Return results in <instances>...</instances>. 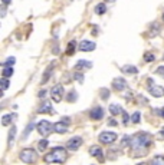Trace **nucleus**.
<instances>
[{
  "label": "nucleus",
  "instance_id": "nucleus-27",
  "mask_svg": "<svg viewBox=\"0 0 164 165\" xmlns=\"http://www.w3.org/2000/svg\"><path fill=\"white\" fill-rule=\"evenodd\" d=\"M15 136H16V126H13L12 131L9 132V145H12L13 139H15Z\"/></svg>",
  "mask_w": 164,
  "mask_h": 165
},
{
  "label": "nucleus",
  "instance_id": "nucleus-23",
  "mask_svg": "<svg viewBox=\"0 0 164 165\" xmlns=\"http://www.w3.org/2000/svg\"><path fill=\"white\" fill-rule=\"evenodd\" d=\"M2 73H3L4 78H10V76L13 75L12 66H4V68H3V72H2Z\"/></svg>",
  "mask_w": 164,
  "mask_h": 165
},
{
  "label": "nucleus",
  "instance_id": "nucleus-9",
  "mask_svg": "<svg viewBox=\"0 0 164 165\" xmlns=\"http://www.w3.org/2000/svg\"><path fill=\"white\" fill-rule=\"evenodd\" d=\"M112 88L115 89V91H122V89H125V88H127L125 79H122V78H115V79L112 80Z\"/></svg>",
  "mask_w": 164,
  "mask_h": 165
},
{
  "label": "nucleus",
  "instance_id": "nucleus-44",
  "mask_svg": "<svg viewBox=\"0 0 164 165\" xmlns=\"http://www.w3.org/2000/svg\"><path fill=\"white\" fill-rule=\"evenodd\" d=\"M108 2H109V0H108Z\"/></svg>",
  "mask_w": 164,
  "mask_h": 165
},
{
  "label": "nucleus",
  "instance_id": "nucleus-35",
  "mask_svg": "<svg viewBox=\"0 0 164 165\" xmlns=\"http://www.w3.org/2000/svg\"><path fill=\"white\" fill-rule=\"evenodd\" d=\"M122 115H124V125H127L128 122H130L131 118H130V115H128L127 112H124V111H122Z\"/></svg>",
  "mask_w": 164,
  "mask_h": 165
},
{
  "label": "nucleus",
  "instance_id": "nucleus-36",
  "mask_svg": "<svg viewBox=\"0 0 164 165\" xmlns=\"http://www.w3.org/2000/svg\"><path fill=\"white\" fill-rule=\"evenodd\" d=\"M157 138H158V139H164V126L161 128V131L158 132V135H157Z\"/></svg>",
  "mask_w": 164,
  "mask_h": 165
},
{
  "label": "nucleus",
  "instance_id": "nucleus-42",
  "mask_svg": "<svg viewBox=\"0 0 164 165\" xmlns=\"http://www.w3.org/2000/svg\"><path fill=\"white\" fill-rule=\"evenodd\" d=\"M163 19H164V14H163Z\"/></svg>",
  "mask_w": 164,
  "mask_h": 165
},
{
  "label": "nucleus",
  "instance_id": "nucleus-13",
  "mask_svg": "<svg viewBox=\"0 0 164 165\" xmlns=\"http://www.w3.org/2000/svg\"><path fill=\"white\" fill-rule=\"evenodd\" d=\"M39 113H52V105L49 101H46V102H42L40 103V106H39L38 109Z\"/></svg>",
  "mask_w": 164,
  "mask_h": 165
},
{
  "label": "nucleus",
  "instance_id": "nucleus-40",
  "mask_svg": "<svg viewBox=\"0 0 164 165\" xmlns=\"http://www.w3.org/2000/svg\"><path fill=\"white\" fill-rule=\"evenodd\" d=\"M2 2H3V4H9L10 2H12V0H2Z\"/></svg>",
  "mask_w": 164,
  "mask_h": 165
},
{
  "label": "nucleus",
  "instance_id": "nucleus-22",
  "mask_svg": "<svg viewBox=\"0 0 164 165\" xmlns=\"http://www.w3.org/2000/svg\"><path fill=\"white\" fill-rule=\"evenodd\" d=\"M151 164L153 165H164V157H161V155H157V157H154L151 159Z\"/></svg>",
  "mask_w": 164,
  "mask_h": 165
},
{
  "label": "nucleus",
  "instance_id": "nucleus-11",
  "mask_svg": "<svg viewBox=\"0 0 164 165\" xmlns=\"http://www.w3.org/2000/svg\"><path fill=\"white\" fill-rule=\"evenodd\" d=\"M68 125L65 121H59V122H56V124L53 125V131L58 132V134H65V132L68 131Z\"/></svg>",
  "mask_w": 164,
  "mask_h": 165
},
{
  "label": "nucleus",
  "instance_id": "nucleus-20",
  "mask_svg": "<svg viewBox=\"0 0 164 165\" xmlns=\"http://www.w3.org/2000/svg\"><path fill=\"white\" fill-rule=\"evenodd\" d=\"M107 12V6L104 3H99L97 4V7H95V13L97 14H104V13Z\"/></svg>",
  "mask_w": 164,
  "mask_h": 165
},
{
  "label": "nucleus",
  "instance_id": "nucleus-26",
  "mask_svg": "<svg viewBox=\"0 0 164 165\" xmlns=\"http://www.w3.org/2000/svg\"><path fill=\"white\" fill-rule=\"evenodd\" d=\"M131 139H132V136H124L121 142V146H131Z\"/></svg>",
  "mask_w": 164,
  "mask_h": 165
},
{
  "label": "nucleus",
  "instance_id": "nucleus-5",
  "mask_svg": "<svg viewBox=\"0 0 164 165\" xmlns=\"http://www.w3.org/2000/svg\"><path fill=\"white\" fill-rule=\"evenodd\" d=\"M148 92L151 93V96H156V98L164 96V88L154 85L153 79H148Z\"/></svg>",
  "mask_w": 164,
  "mask_h": 165
},
{
  "label": "nucleus",
  "instance_id": "nucleus-19",
  "mask_svg": "<svg viewBox=\"0 0 164 165\" xmlns=\"http://www.w3.org/2000/svg\"><path fill=\"white\" fill-rule=\"evenodd\" d=\"M75 46H76V42H75V40H71V42H69V43H68L66 53L69 55V56H72V55L75 53Z\"/></svg>",
  "mask_w": 164,
  "mask_h": 165
},
{
  "label": "nucleus",
  "instance_id": "nucleus-30",
  "mask_svg": "<svg viewBox=\"0 0 164 165\" xmlns=\"http://www.w3.org/2000/svg\"><path fill=\"white\" fill-rule=\"evenodd\" d=\"M15 62H16V59H15V58H9L7 60H6V62H3L2 65H3V68H4V66H13V65H15Z\"/></svg>",
  "mask_w": 164,
  "mask_h": 165
},
{
  "label": "nucleus",
  "instance_id": "nucleus-28",
  "mask_svg": "<svg viewBox=\"0 0 164 165\" xmlns=\"http://www.w3.org/2000/svg\"><path fill=\"white\" fill-rule=\"evenodd\" d=\"M140 118H141L140 112H134V113H132V116H131V122H134V124H138L140 121H141Z\"/></svg>",
  "mask_w": 164,
  "mask_h": 165
},
{
  "label": "nucleus",
  "instance_id": "nucleus-10",
  "mask_svg": "<svg viewBox=\"0 0 164 165\" xmlns=\"http://www.w3.org/2000/svg\"><path fill=\"white\" fill-rule=\"evenodd\" d=\"M89 116H91V119H95V121L102 119V118H104V109L99 106H95L92 111H91Z\"/></svg>",
  "mask_w": 164,
  "mask_h": 165
},
{
  "label": "nucleus",
  "instance_id": "nucleus-17",
  "mask_svg": "<svg viewBox=\"0 0 164 165\" xmlns=\"http://www.w3.org/2000/svg\"><path fill=\"white\" fill-rule=\"evenodd\" d=\"M53 63H52L49 68H48L46 70H45V75H43V78H42V83H45V82H48L49 80V78H51V73H52V70H53Z\"/></svg>",
  "mask_w": 164,
  "mask_h": 165
},
{
  "label": "nucleus",
  "instance_id": "nucleus-15",
  "mask_svg": "<svg viewBox=\"0 0 164 165\" xmlns=\"http://www.w3.org/2000/svg\"><path fill=\"white\" fill-rule=\"evenodd\" d=\"M89 68H92V62H88V60H79L75 65V69H89Z\"/></svg>",
  "mask_w": 164,
  "mask_h": 165
},
{
  "label": "nucleus",
  "instance_id": "nucleus-14",
  "mask_svg": "<svg viewBox=\"0 0 164 165\" xmlns=\"http://www.w3.org/2000/svg\"><path fill=\"white\" fill-rule=\"evenodd\" d=\"M89 154L92 155V157H97L99 161H102L104 158H102V149L99 146H92V148L89 149Z\"/></svg>",
  "mask_w": 164,
  "mask_h": 165
},
{
  "label": "nucleus",
  "instance_id": "nucleus-24",
  "mask_svg": "<svg viewBox=\"0 0 164 165\" xmlns=\"http://www.w3.org/2000/svg\"><path fill=\"white\" fill-rule=\"evenodd\" d=\"M68 102H76V99H78V93L75 91H71V93H68L66 96Z\"/></svg>",
  "mask_w": 164,
  "mask_h": 165
},
{
  "label": "nucleus",
  "instance_id": "nucleus-16",
  "mask_svg": "<svg viewBox=\"0 0 164 165\" xmlns=\"http://www.w3.org/2000/svg\"><path fill=\"white\" fill-rule=\"evenodd\" d=\"M122 72H124V73L135 75V73H138V69H137V68H135V66H131V65H125V66H122Z\"/></svg>",
  "mask_w": 164,
  "mask_h": 165
},
{
  "label": "nucleus",
  "instance_id": "nucleus-8",
  "mask_svg": "<svg viewBox=\"0 0 164 165\" xmlns=\"http://www.w3.org/2000/svg\"><path fill=\"white\" fill-rule=\"evenodd\" d=\"M81 144H82V138L81 136H74V138H71V139L68 141L66 146L69 151H76L81 146Z\"/></svg>",
  "mask_w": 164,
  "mask_h": 165
},
{
  "label": "nucleus",
  "instance_id": "nucleus-21",
  "mask_svg": "<svg viewBox=\"0 0 164 165\" xmlns=\"http://www.w3.org/2000/svg\"><path fill=\"white\" fill-rule=\"evenodd\" d=\"M16 115H4L3 118H2V125L3 126H7V125H10V122H12V118H15Z\"/></svg>",
  "mask_w": 164,
  "mask_h": 165
},
{
  "label": "nucleus",
  "instance_id": "nucleus-7",
  "mask_svg": "<svg viewBox=\"0 0 164 165\" xmlns=\"http://www.w3.org/2000/svg\"><path fill=\"white\" fill-rule=\"evenodd\" d=\"M51 96L53 102H61L63 98V86L62 85H55L51 89Z\"/></svg>",
  "mask_w": 164,
  "mask_h": 165
},
{
  "label": "nucleus",
  "instance_id": "nucleus-41",
  "mask_svg": "<svg viewBox=\"0 0 164 165\" xmlns=\"http://www.w3.org/2000/svg\"><path fill=\"white\" fill-rule=\"evenodd\" d=\"M161 116H163V118H164V108H163V109H161Z\"/></svg>",
  "mask_w": 164,
  "mask_h": 165
},
{
  "label": "nucleus",
  "instance_id": "nucleus-43",
  "mask_svg": "<svg viewBox=\"0 0 164 165\" xmlns=\"http://www.w3.org/2000/svg\"><path fill=\"white\" fill-rule=\"evenodd\" d=\"M163 59H164V56H163Z\"/></svg>",
  "mask_w": 164,
  "mask_h": 165
},
{
  "label": "nucleus",
  "instance_id": "nucleus-4",
  "mask_svg": "<svg viewBox=\"0 0 164 165\" xmlns=\"http://www.w3.org/2000/svg\"><path fill=\"white\" fill-rule=\"evenodd\" d=\"M38 132L42 136H48L51 132H53V125L49 121H40L38 124Z\"/></svg>",
  "mask_w": 164,
  "mask_h": 165
},
{
  "label": "nucleus",
  "instance_id": "nucleus-34",
  "mask_svg": "<svg viewBox=\"0 0 164 165\" xmlns=\"http://www.w3.org/2000/svg\"><path fill=\"white\" fill-rule=\"evenodd\" d=\"M74 76H75V80H76V82H79V83L84 82V75H82V73H79V72H76V73L74 75Z\"/></svg>",
  "mask_w": 164,
  "mask_h": 165
},
{
  "label": "nucleus",
  "instance_id": "nucleus-39",
  "mask_svg": "<svg viewBox=\"0 0 164 165\" xmlns=\"http://www.w3.org/2000/svg\"><path fill=\"white\" fill-rule=\"evenodd\" d=\"M108 125L109 126H117V121H109Z\"/></svg>",
  "mask_w": 164,
  "mask_h": 165
},
{
  "label": "nucleus",
  "instance_id": "nucleus-37",
  "mask_svg": "<svg viewBox=\"0 0 164 165\" xmlns=\"http://www.w3.org/2000/svg\"><path fill=\"white\" fill-rule=\"evenodd\" d=\"M158 75H161V76H164V66H161V68H158V69L156 70Z\"/></svg>",
  "mask_w": 164,
  "mask_h": 165
},
{
  "label": "nucleus",
  "instance_id": "nucleus-32",
  "mask_svg": "<svg viewBox=\"0 0 164 165\" xmlns=\"http://www.w3.org/2000/svg\"><path fill=\"white\" fill-rule=\"evenodd\" d=\"M108 98H109V91L108 89H101V99L107 101Z\"/></svg>",
  "mask_w": 164,
  "mask_h": 165
},
{
  "label": "nucleus",
  "instance_id": "nucleus-38",
  "mask_svg": "<svg viewBox=\"0 0 164 165\" xmlns=\"http://www.w3.org/2000/svg\"><path fill=\"white\" fill-rule=\"evenodd\" d=\"M45 95H46V91H45V89H42V91H40V92L38 93L39 98H45Z\"/></svg>",
  "mask_w": 164,
  "mask_h": 165
},
{
  "label": "nucleus",
  "instance_id": "nucleus-25",
  "mask_svg": "<svg viewBox=\"0 0 164 165\" xmlns=\"http://www.w3.org/2000/svg\"><path fill=\"white\" fill-rule=\"evenodd\" d=\"M49 145V141L48 139H40L39 141V151H45Z\"/></svg>",
  "mask_w": 164,
  "mask_h": 165
},
{
  "label": "nucleus",
  "instance_id": "nucleus-1",
  "mask_svg": "<svg viewBox=\"0 0 164 165\" xmlns=\"http://www.w3.org/2000/svg\"><path fill=\"white\" fill-rule=\"evenodd\" d=\"M153 136L147 132H140L135 134L131 139V152L134 157H144L147 154V149L151 146Z\"/></svg>",
  "mask_w": 164,
  "mask_h": 165
},
{
  "label": "nucleus",
  "instance_id": "nucleus-6",
  "mask_svg": "<svg viewBox=\"0 0 164 165\" xmlns=\"http://www.w3.org/2000/svg\"><path fill=\"white\" fill-rule=\"evenodd\" d=\"M117 138L118 136L115 132H102V134H99V136H98L99 142H102V144H112V142L117 141Z\"/></svg>",
  "mask_w": 164,
  "mask_h": 165
},
{
  "label": "nucleus",
  "instance_id": "nucleus-31",
  "mask_svg": "<svg viewBox=\"0 0 164 165\" xmlns=\"http://www.w3.org/2000/svg\"><path fill=\"white\" fill-rule=\"evenodd\" d=\"M154 55L153 53H145L144 55V60H145V62H154Z\"/></svg>",
  "mask_w": 164,
  "mask_h": 165
},
{
  "label": "nucleus",
  "instance_id": "nucleus-18",
  "mask_svg": "<svg viewBox=\"0 0 164 165\" xmlns=\"http://www.w3.org/2000/svg\"><path fill=\"white\" fill-rule=\"evenodd\" d=\"M109 112H111V115H115V116H117L118 113H121V112H122V109H121V106H120V105H115V103H112V105L109 106Z\"/></svg>",
  "mask_w": 164,
  "mask_h": 165
},
{
  "label": "nucleus",
  "instance_id": "nucleus-3",
  "mask_svg": "<svg viewBox=\"0 0 164 165\" xmlns=\"http://www.w3.org/2000/svg\"><path fill=\"white\" fill-rule=\"evenodd\" d=\"M36 158H38L36 151L32 148H26L20 152V159L25 162V164H32V162L36 161Z\"/></svg>",
  "mask_w": 164,
  "mask_h": 165
},
{
  "label": "nucleus",
  "instance_id": "nucleus-29",
  "mask_svg": "<svg viewBox=\"0 0 164 165\" xmlns=\"http://www.w3.org/2000/svg\"><path fill=\"white\" fill-rule=\"evenodd\" d=\"M33 128H35V124H29V125H27V128H26L25 134H23V138H27V135L32 132V129H33Z\"/></svg>",
  "mask_w": 164,
  "mask_h": 165
},
{
  "label": "nucleus",
  "instance_id": "nucleus-33",
  "mask_svg": "<svg viewBox=\"0 0 164 165\" xmlns=\"http://www.w3.org/2000/svg\"><path fill=\"white\" fill-rule=\"evenodd\" d=\"M7 88H9V80H7V78L3 76V79H2V91H6Z\"/></svg>",
  "mask_w": 164,
  "mask_h": 165
},
{
  "label": "nucleus",
  "instance_id": "nucleus-12",
  "mask_svg": "<svg viewBox=\"0 0 164 165\" xmlns=\"http://www.w3.org/2000/svg\"><path fill=\"white\" fill-rule=\"evenodd\" d=\"M79 49L82 52H91V50L95 49V43L94 42H89V40H82L79 43Z\"/></svg>",
  "mask_w": 164,
  "mask_h": 165
},
{
  "label": "nucleus",
  "instance_id": "nucleus-2",
  "mask_svg": "<svg viewBox=\"0 0 164 165\" xmlns=\"http://www.w3.org/2000/svg\"><path fill=\"white\" fill-rule=\"evenodd\" d=\"M66 158H68L66 149L62 148V146H56V148H53L49 154H46V155L43 157V159H45V162H49V164H52V162L63 164V162L66 161Z\"/></svg>",
  "mask_w": 164,
  "mask_h": 165
}]
</instances>
